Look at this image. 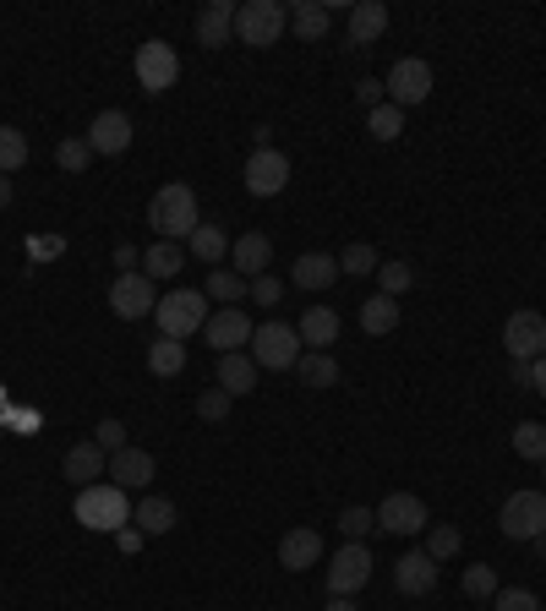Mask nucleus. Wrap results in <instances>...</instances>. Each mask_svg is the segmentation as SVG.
I'll use <instances>...</instances> for the list:
<instances>
[{"label": "nucleus", "instance_id": "nucleus-5", "mask_svg": "<svg viewBox=\"0 0 546 611\" xmlns=\"http://www.w3.org/2000/svg\"><path fill=\"white\" fill-rule=\"evenodd\" d=\"M301 355H306V344H301V334H295L290 323H263V328L252 334V360H257V371H295Z\"/></svg>", "mask_w": 546, "mask_h": 611}, {"label": "nucleus", "instance_id": "nucleus-13", "mask_svg": "<svg viewBox=\"0 0 546 611\" xmlns=\"http://www.w3.org/2000/svg\"><path fill=\"white\" fill-rule=\"evenodd\" d=\"M284 186H290V159L279 147H257L246 159V192L252 197H279Z\"/></svg>", "mask_w": 546, "mask_h": 611}, {"label": "nucleus", "instance_id": "nucleus-36", "mask_svg": "<svg viewBox=\"0 0 546 611\" xmlns=\"http://www.w3.org/2000/svg\"><path fill=\"white\" fill-rule=\"evenodd\" d=\"M28 164V136L17 126H0V175H17Z\"/></svg>", "mask_w": 546, "mask_h": 611}, {"label": "nucleus", "instance_id": "nucleus-15", "mask_svg": "<svg viewBox=\"0 0 546 611\" xmlns=\"http://www.w3.org/2000/svg\"><path fill=\"white\" fill-rule=\"evenodd\" d=\"M323 562V536L312 530V525H301V530H284V541H279V568H290V573H306V568H317Z\"/></svg>", "mask_w": 546, "mask_h": 611}, {"label": "nucleus", "instance_id": "nucleus-17", "mask_svg": "<svg viewBox=\"0 0 546 611\" xmlns=\"http://www.w3.org/2000/svg\"><path fill=\"white\" fill-rule=\"evenodd\" d=\"M394 584H400V595H432L437 590V562L426 551H405L394 562Z\"/></svg>", "mask_w": 546, "mask_h": 611}, {"label": "nucleus", "instance_id": "nucleus-41", "mask_svg": "<svg viewBox=\"0 0 546 611\" xmlns=\"http://www.w3.org/2000/svg\"><path fill=\"white\" fill-rule=\"evenodd\" d=\"M340 530H344V541H366V536L377 530V513H372V508H344Z\"/></svg>", "mask_w": 546, "mask_h": 611}, {"label": "nucleus", "instance_id": "nucleus-32", "mask_svg": "<svg viewBox=\"0 0 546 611\" xmlns=\"http://www.w3.org/2000/svg\"><path fill=\"white\" fill-rule=\"evenodd\" d=\"M186 252H192L198 263H224V257H230V241H224L219 224H198L192 241H186Z\"/></svg>", "mask_w": 546, "mask_h": 611}, {"label": "nucleus", "instance_id": "nucleus-1", "mask_svg": "<svg viewBox=\"0 0 546 611\" xmlns=\"http://www.w3.org/2000/svg\"><path fill=\"white\" fill-rule=\"evenodd\" d=\"M148 224L159 230V241H192V230L203 224V213H198V192H192L186 181L159 186V192H153V203H148Z\"/></svg>", "mask_w": 546, "mask_h": 611}, {"label": "nucleus", "instance_id": "nucleus-27", "mask_svg": "<svg viewBox=\"0 0 546 611\" xmlns=\"http://www.w3.org/2000/svg\"><path fill=\"white\" fill-rule=\"evenodd\" d=\"M186 268V246L181 241H153L148 252H142V273L159 284V278H175V273Z\"/></svg>", "mask_w": 546, "mask_h": 611}, {"label": "nucleus", "instance_id": "nucleus-31", "mask_svg": "<svg viewBox=\"0 0 546 611\" xmlns=\"http://www.w3.org/2000/svg\"><path fill=\"white\" fill-rule=\"evenodd\" d=\"M208 301H219V306H235V301H246L252 295V278H241L235 268H213L208 273Z\"/></svg>", "mask_w": 546, "mask_h": 611}, {"label": "nucleus", "instance_id": "nucleus-9", "mask_svg": "<svg viewBox=\"0 0 546 611\" xmlns=\"http://www.w3.org/2000/svg\"><path fill=\"white\" fill-rule=\"evenodd\" d=\"M252 317L241 312V306H213L208 312V323H203V339L208 349H219V355H235V349H246L252 344Z\"/></svg>", "mask_w": 546, "mask_h": 611}, {"label": "nucleus", "instance_id": "nucleus-11", "mask_svg": "<svg viewBox=\"0 0 546 611\" xmlns=\"http://www.w3.org/2000/svg\"><path fill=\"white\" fill-rule=\"evenodd\" d=\"M377 530H388V536H421L432 519H426V502L421 497H410V491H388L377 508Z\"/></svg>", "mask_w": 546, "mask_h": 611}, {"label": "nucleus", "instance_id": "nucleus-24", "mask_svg": "<svg viewBox=\"0 0 546 611\" xmlns=\"http://www.w3.org/2000/svg\"><path fill=\"white\" fill-rule=\"evenodd\" d=\"M295 334H301L306 349H328V344L340 339V312H334V306H306Z\"/></svg>", "mask_w": 546, "mask_h": 611}, {"label": "nucleus", "instance_id": "nucleus-22", "mask_svg": "<svg viewBox=\"0 0 546 611\" xmlns=\"http://www.w3.org/2000/svg\"><path fill=\"white\" fill-rule=\"evenodd\" d=\"M153 454H142V448H121V454H110V480L121 486V491H132V486H148L153 480Z\"/></svg>", "mask_w": 546, "mask_h": 611}, {"label": "nucleus", "instance_id": "nucleus-3", "mask_svg": "<svg viewBox=\"0 0 546 611\" xmlns=\"http://www.w3.org/2000/svg\"><path fill=\"white\" fill-rule=\"evenodd\" d=\"M153 323H159V339H192V334H203L208 323V295L203 289H175V295H164L159 306H153Z\"/></svg>", "mask_w": 546, "mask_h": 611}, {"label": "nucleus", "instance_id": "nucleus-2", "mask_svg": "<svg viewBox=\"0 0 546 611\" xmlns=\"http://www.w3.org/2000/svg\"><path fill=\"white\" fill-rule=\"evenodd\" d=\"M77 525L99 530V536H115L121 525H132V502L115 480H99V486H82L77 491Z\"/></svg>", "mask_w": 546, "mask_h": 611}, {"label": "nucleus", "instance_id": "nucleus-19", "mask_svg": "<svg viewBox=\"0 0 546 611\" xmlns=\"http://www.w3.org/2000/svg\"><path fill=\"white\" fill-rule=\"evenodd\" d=\"M61 470H67V480H77V486H99V480L110 476V454H104L99 442H77L67 459H61Z\"/></svg>", "mask_w": 546, "mask_h": 611}, {"label": "nucleus", "instance_id": "nucleus-50", "mask_svg": "<svg viewBox=\"0 0 546 611\" xmlns=\"http://www.w3.org/2000/svg\"><path fill=\"white\" fill-rule=\"evenodd\" d=\"M323 611H361V607H355L350 595H334V601H328V607H323Z\"/></svg>", "mask_w": 546, "mask_h": 611}, {"label": "nucleus", "instance_id": "nucleus-46", "mask_svg": "<svg viewBox=\"0 0 546 611\" xmlns=\"http://www.w3.org/2000/svg\"><path fill=\"white\" fill-rule=\"evenodd\" d=\"M230 405H235V399H230L224 388H213V394H203V399H198V415H203V420H224V415H230Z\"/></svg>", "mask_w": 546, "mask_h": 611}, {"label": "nucleus", "instance_id": "nucleus-29", "mask_svg": "<svg viewBox=\"0 0 546 611\" xmlns=\"http://www.w3.org/2000/svg\"><path fill=\"white\" fill-rule=\"evenodd\" d=\"M295 377H301L312 394H323V388H334V383H340V360H334V355H323V349H306V355L295 360Z\"/></svg>", "mask_w": 546, "mask_h": 611}, {"label": "nucleus", "instance_id": "nucleus-18", "mask_svg": "<svg viewBox=\"0 0 546 611\" xmlns=\"http://www.w3.org/2000/svg\"><path fill=\"white\" fill-rule=\"evenodd\" d=\"M273 263V241L269 235H257V230H246L235 246H230V268L241 273V278H263Z\"/></svg>", "mask_w": 546, "mask_h": 611}, {"label": "nucleus", "instance_id": "nucleus-45", "mask_svg": "<svg viewBox=\"0 0 546 611\" xmlns=\"http://www.w3.org/2000/svg\"><path fill=\"white\" fill-rule=\"evenodd\" d=\"M279 295H284V278H279V273L252 278V301H257V306H279Z\"/></svg>", "mask_w": 546, "mask_h": 611}, {"label": "nucleus", "instance_id": "nucleus-39", "mask_svg": "<svg viewBox=\"0 0 546 611\" xmlns=\"http://www.w3.org/2000/svg\"><path fill=\"white\" fill-rule=\"evenodd\" d=\"M465 595H471V601H492V595H497V568H492V562L465 568Z\"/></svg>", "mask_w": 546, "mask_h": 611}, {"label": "nucleus", "instance_id": "nucleus-20", "mask_svg": "<svg viewBox=\"0 0 546 611\" xmlns=\"http://www.w3.org/2000/svg\"><path fill=\"white\" fill-rule=\"evenodd\" d=\"M230 39H235V6H230V0H208L203 11H198V44L219 50V44H230Z\"/></svg>", "mask_w": 546, "mask_h": 611}, {"label": "nucleus", "instance_id": "nucleus-47", "mask_svg": "<svg viewBox=\"0 0 546 611\" xmlns=\"http://www.w3.org/2000/svg\"><path fill=\"white\" fill-rule=\"evenodd\" d=\"M383 93H388V88H383L377 77H361V88H355V99H361V110H377V104H383Z\"/></svg>", "mask_w": 546, "mask_h": 611}, {"label": "nucleus", "instance_id": "nucleus-40", "mask_svg": "<svg viewBox=\"0 0 546 611\" xmlns=\"http://www.w3.org/2000/svg\"><path fill=\"white\" fill-rule=\"evenodd\" d=\"M459 546H465V536H459L454 525H437L432 541H426V557H432V562H448V557H459Z\"/></svg>", "mask_w": 546, "mask_h": 611}, {"label": "nucleus", "instance_id": "nucleus-49", "mask_svg": "<svg viewBox=\"0 0 546 611\" xmlns=\"http://www.w3.org/2000/svg\"><path fill=\"white\" fill-rule=\"evenodd\" d=\"M115 263H121V273H136V268H132L136 252H132V246H121V252H115Z\"/></svg>", "mask_w": 546, "mask_h": 611}, {"label": "nucleus", "instance_id": "nucleus-16", "mask_svg": "<svg viewBox=\"0 0 546 611\" xmlns=\"http://www.w3.org/2000/svg\"><path fill=\"white\" fill-rule=\"evenodd\" d=\"M88 147L93 153H127L132 147V121L121 115V110H104V115H93V126H88Z\"/></svg>", "mask_w": 546, "mask_h": 611}, {"label": "nucleus", "instance_id": "nucleus-23", "mask_svg": "<svg viewBox=\"0 0 546 611\" xmlns=\"http://www.w3.org/2000/svg\"><path fill=\"white\" fill-rule=\"evenodd\" d=\"M219 388H224L230 399L252 394V388H257V360H252L246 349H235V355H219Z\"/></svg>", "mask_w": 546, "mask_h": 611}, {"label": "nucleus", "instance_id": "nucleus-34", "mask_svg": "<svg viewBox=\"0 0 546 611\" xmlns=\"http://www.w3.org/2000/svg\"><path fill=\"white\" fill-rule=\"evenodd\" d=\"M366 132L377 136V142H394V136L405 132V110H400V104H388V99H383V104H377V110H366Z\"/></svg>", "mask_w": 546, "mask_h": 611}, {"label": "nucleus", "instance_id": "nucleus-25", "mask_svg": "<svg viewBox=\"0 0 546 611\" xmlns=\"http://www.w3.org/2000/svg\"><path fill=\"white\" fill-rule=\"evenodd\" d=\"M290 278H295L301 289H328V284L340 278V257H328V252H301Z\"/></svg>", "mask_w": 546, "mask_h": 611}, {"label": "nucleus", "instance_id": "nucleus-30", "mask_svg": "<svg viewBox=\"0 0 546 611\" xmlns=\"http://www.w3.org/2000/svg\"><path fill=\"white\" fill-rule=\"evenodd\" d=\"M328 22H334V17H328L323 0H295V6H290V28H295L301 39H312V44L328 39Z\"/></svg>", "mask_w": 546, "mask_h": 611}, {"label": "nucleus", "instance_id": "nucleus-7", "mask_svg": "<svg viewBox=\"0 0 546 611\" xmlns=\"http://www.w3.org/2000/svg\"><path fill=\"white\" fill-rule=\"evenodd\" d=\"M175 77H181V55H175V44L148 39V44L136 50V82H142V93H170V88H175Z\"/></svg>", "mask_w": 546, "mask_h": 611}, {"label": "nucleus", "instance_id": "nucleus-10", "mask_svg": "<svg viewBox=\"0 0 546 611\" xmlns=\"http://www.w3.org/2000/svg\"><path fill=\"white\" fill-rule=\"evenodd\" d=\"M153 306H159V295H153V278H148V273H121V278L110 284V312H115L121 323L153 317Z\"/></svg>", "mask_w": 546, "mask_h": 611}, {"label": "nucleus", "instance_id": "nucleus-6", "mask_svg": "<svg viewBox=\"0 0 546 611\" xmlns=\"http://www.w3.org/2000/svg\"><path fill=\"white\" fill-rule=\"evenodd\" d=\"M497 530L508 541H536L546 536V491H514L497 513Z\"/></svg>", "mask_w": 546, "mask_h": 611}, {"label": "nucleus", "instance_id": "nucleus-8", "mask_svg": "<svg viewBox=\"0 0 546 611\" xmlns=\"http://www.w3.org/2000/svg\"><path fill=\"white\" fill-rule=\"evenodd\" d=\"M372 551L366 541H344L334 551V562H328V595H355V590H366V579H372Z\"/></svg>", "mask_w": 546, "mask_h": 611}, {"label": "nucleus", "instance_id": "nucleus-21", "mask_svg": "<svg viewBox=\"0 0 546 611\" xmlns=\"http://www.w3.org/2000/svg\"><path fill=\"white\" fill-rule=\"evenodd\" d=\"M388 33V6L383 0H355L350 6V44H377Z\"/></svg>", "mask_w": 546, "mask_h": 611}, {"label": "nucleus", "instance_id": "nucleus-38", "mask_svg": "<svg viewBox=\"0 0 546 611\" xmlns=\"http://www.w3.org/2000/svg\"><path fill=\"white\" fill-rule=\"evenodd\" d=\"M55 164H61L67 175H82V170L93 164V147H88V136H67V142L55 147Z\"/></svg>", "mask_w": 546, "mask_h": 611}, {"label": "nucleus", "instance_id": "nucleus-44", "mask_svg": "<svg viewBox=\"0 0 546 611\" xmlns=\"http://www.w3.org/2000/svg\"><path fill=\"white\" fill-rule=\"evenodd\" d=\"M93 442H99L104 454H121V448H132V442H127V426H121V420H99Z\"/></svg>", "mask_w": 546, "mask_h": 611}, {"label": "nucleus", "instance_id": "nucleus-28", "mask_svg": "<svg viewBox=\"0 0 546 611\" xmlns=\"http://www.w3.org/2000/svg\"><path fill=\"white\" fill-rule=\"evenodd\" d=\"M132 525L142 536H170L175 530V502L170 497H142L132 508Z\"/></svg>", "mask_w": 546, "mask_h": 611}, {"label": "nucleus", "instance_id": "nucleus-51", "mask_svg": "<svg viewBox=\"0 0 546 611\" xmlns=\"http://www.w3.org/2000/svg\"><path fill=\"white\" fill-rule=\"evenodd\" d=\"M0 207H11V175H0Z\"/></svg>", "mask_w": 546, "mask_h": 611}, {"label": "nucleus", "instance_id": "nucleus-52", "mask_svg": "<svg viewBox=\"0 0 546 611\" xmlns=\"http://www.w3.org/2000/svg\"><path fill=\"white\" fill-rule=\"evenodd\" d=\"M542 491H546V486H542Z\"/></svg>", "mask_w": 546, "mask_h": 611}, {"label": "nucleus", "instance_id": "nucleus-26", "mask_svg": "<svg viewBox=\"0 0 546 611\" xmlns=\"http://www.w3.org/2000/svg\"><path fill=\"white\" fill-rule=\"evenodd\" d=\"M400 328V301L394 295H372V301H361V334H372V339H383V334H394Z\"/></svg>", "mask_w": 546, "mask_h": 611}, {"label": "nucleus", "instance_id": "nucleus-43", "mask_svg": "<svg viewBox=\"0 0 546 611\" xmlns=\"http://www.w3.org/2000/svg\"><path fill=\"white\" fill-rule=\"evenodd\" d=\"M492 607L497 611H542V601H536V590H497Z\"/></svg>", "mask_w": 546, "mask_h": 611}, {"label": "nucleus", "instance_id": "nucleus-33", "mask_svg": "<svg viewBox=\"0 0 546 611\" xmlns=\"http://www.w3.org/2000/svg\"><path fill=\"white\" fill-rule=\"evenodd\" d=\"M186 366V344L181 339H153L148 344V371L153 377H175Z\"/></svg>", "mask_w": 546, "mask_h": 611}, {"label": "nucleus", "instance_id": "nucleus-48", "mask_svg": "<svg viewBox=\"0 0 546 611\" xmlns=\"http://www.w3.org/2000/svg\"><path fill=\"white\" fill-rule=\"evenodd\" d=\"M530 388L546 399V355H542V360H530Z\"/></svg>", "mask_w": 546, "mask_h": 611}, {"label": "nucleus", "instance_id": "nucleus-12", "mask_svg": "<svg viewBox=\"0 0 546 611\" xmlns=\"http://www.w3.org/2000/svg\"><path fill=\"white\" fill-rule=\"evenodd\" d=\"M503 349L514 355V360H542L546 355V317L542 312H514L508 323H503Z\"/></svg>", "mask_w": 546, "mask_h": 611}, {"label": "nucleus", "instance_id": "nucleus-37", "mask_svg": "<svg viewBox=\"0 0 546 611\" xmlns=\"http://www.w3.org/2000/svg\"><path fill=\"white\" fill-rule=\"evenodd\" d=\"M377 268H383V257H377V246H366V241H355L340 257V273H350V278H366V273H377Z\"/></svg>", "mask_w": 546, "mask_h": 611}, {"label": "nucleus", "instance_id": "nucleus-42", "mask_svg": "<svg viewBox=\"0 0 546 611\" xmlns=\"http://www.w3.org/2000/svg\"><path fill=\"white\" fill-rule=\"evenodd\" d=\"M377 278H383V295H394V301H400V295H405L410 284H415L410 263H383V268H377Z\"/></svg>", "mask_w": 546, "mask_h": 611}, {"label": "nucleus", "instance_id": "nucleus-14", "mask_svg": "<svg viewBox=\"0 0 546 611\" xmlns=\"http://www.w3.org/2000/svg\"><path fill=\"white\" fill-rule=\"evenodd\" d=\"M388 104H400V110H410V104H426V93H432V67L426 61H415V55H405L400 67L388 71Z\"/></svg>", "mask_w": 546, "mask_h": 611}, {"label": "nucleus", "instance_id": "nucleus-35", "mask_svg": "<svg viewBox=\"0 0 546 611\" xmlns=\"http://www.w3.org/2000/svg\"><path fill=\"white\" fill-rule=\"evenodd\" d=\"M514 454H519V459H536V465H546V426H542V420L514 426Z\"/></svg>", "mask_w": 546, "mask_h": 611}, {"label": "nucleus", "instance_id": "nucleus-4", "mask_svg": "<svg viewBox=\"0 0 546 611\" xmlns=\"http://www.w3.org/2000/svg\"><path fill=\"white\" fill-rule=\"evenodd\" d=\"M284 28H290V6H279V0H246V6H235V39L252 44V50L279 44Z\"/></svg>", "mask_w": 546, "mask_h": 611}]
</instances>
